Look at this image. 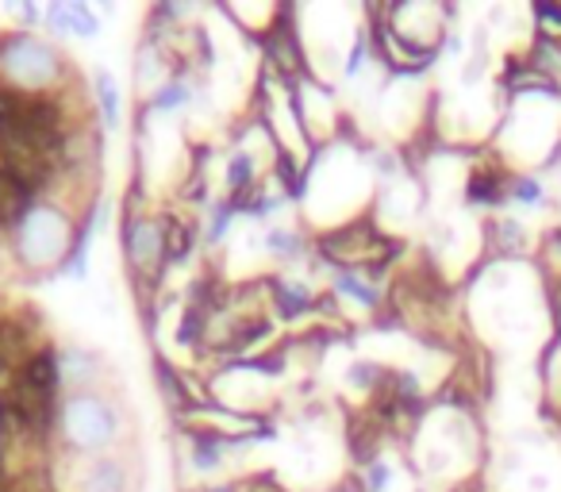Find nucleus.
Wrapping results in <instances>:
<instances>
[{
	"label": "nucleus",
	"instance_id": "12",
	"mask_svg": "<svg viewBox=\"0 0 561 492\" xmlns=\"http://www.w3.org/2000/svg\"><path fill=\"white\" fill-rule=\"evenodd\" d=\"M273 305H277L280 316H300L308 312V305H312V289H308L305 282H297V277H273Z\"/></svg>",
	"mask_w": 561,
	"mask_h": 492
},
{
	"label": "nucleus",
	"instance_id": "3",
	"mask_svg": "<svg viewBox=\"0 0 561 492\" xmlns=\"http://www.w3.org/2000/svg\"><path fill=\"white\" fill-rule=\"evenodd\" d=\"M73 219L58 208L55 201H35L32 208L20 216V224L12 227V254L20 266L43 270V274H58V266L66 262L73 247Z\"/></svg>",
	"mask_w": 561,
	"mask_h": 492
},
{
	"label": "nucleus",
	"instance_id": "10",
	"mask_svg": "<svg viewBox=\"0 0 561 492\" xmlns=\"http://www.w3.org/2000/svg\"><path fill=\"white\" fill-rule=\"evenodd\" d=\"M331 289H335V297H343L346 305H358V308H366V312H374V308L381 305V285L362 274V270H335Z\"/></svg>",
	"mask_w": 561,
	"mask_h": 492
},
{
	"label": "nucleus",
	"instance_id": "15",
	"mask_svg": "<svg viewBox=\"0 0 561 492\" xmlns=\"http://www.w3.org/2000/svg\"><path fill=\"white\" fill-rule=\"evenodd\" d=\"M392 484V466L385 458L366 461V492H385Z\"/></svg>",
	"mask_w": 561,
	"mask_h": 492
},
{
	"label": "nucleus",
	"instance_id": "14",
	"mask_svg": "<svg viewBox=\"0 0 561 492\" xmlns=\"http://www.w3.org/2000/svg\"><path fill=\"white\" fill-rule=\"evenodd\" d=\"M507 196H512L515 204H523V208H535V204H542V185H538L535 178H519L507 188Z\"/></svg>",
	"mask_w": 561,
	"mask_h": 492
},
{
	"label": "nucleus",
	"instance_id": "6",
	"mask_svg": "<svg viewBox=\"0 0 561 492\" xmlns=\"http://www.w3.org/2000/svg\"><path fill=\"white\" fill-rule=\"evenodd\" d=\"M43 27L58 39H96L101 35V16L89 4H47Z\"/></svg>",
	"mask_w": 561,
	"mask_h": 492
},
{
	"label": "nucleus",
	"instance_id": "9",
	"mask_svg": "<svg viewBox=\"0 0 561 492\" xmlns=\"http://www.w3.org/2000/svg\"><path fill=\"white\" fill-rule=\"evenodd\" d=\"M93 112L101 116L104 131H119L124 124V93H119V81L112 78V70L93 73Z\"/></svg>",
	"mask_w": 561,
	"mask_h": 492
},
{
	"label": "nucleus",
	"instance_id": "11",
	"mask_svg": "<svg viewBox=\"0 0 561 492\" xmlns=\"http://www.w3.org/2000/svg\"><path fill=\"white\" fill-rule=\"evenodd\" d=\"M193 81L188 78H165L162 85L150 93V112H162V116H173V112L188 108L193 104Z\"/></svg>",
	"mask_w": 561,
	"mask_h": 492
},
{
	"label": "nucleus",
	"instance_id": "5",
	"mask_svg": "<svg viewBox=\"0 0 561 492\" xmlns=\"http://www.w3.org/2000/svg\"><path fill=\"white\" fill-rule=\"evenodd\" d=\"M78 492H135V469L119 454L89 458L78 473Z\"/></svg>",
	"mask_w": 561,
	"mask_h": 492
},
{
	"label": "nucleus",
	"instance_id": "2",
	"mask_svg": "<svg viewBox=\"0 0 561 492\" xmlns=\"http://www.w3.org/2000/svg\"><path fill=\"white\" fill-rule=\"evenodd\" d=\"M0 78L16 93H55L70 78V58L35 32L0 35Z\"/></svg>",
	"mask_w": 561,
	"mask_h": 492
},
{
	"label": "nucleus",
	"instance_id": "8",
	"mask_svg": "<svg viewBox=\"0 0 561 492\" xmlns=\"http://www.w3.org/2000/svg\"><path fill=\"white\" fill-rule=\"evenodd\" d=\"M262 251H265V259L277 262V266H297V262L305 259V251H308L305 231H300V227H289V224L265 227Z\"/></svg>",
	"mask_w": 561,
	"mask_h": 492
},
{
	"label": "nucleus",
	"instance_id": "1",
	"mask_svg": "<svg viewBox=\"0 0 561 492\" xmlns=\"http://www.w3.org/2000/svg\"><path fill=\"white\" fill-rule=\"evenodd\" d=\"M58 438L81 458H104L124 443V412L116 397L96 389L66 392L58 404Z\"/></svg>",
	"mask_w": 561,
	"mask_h": 492
},
{
	"label": "nucleus",
	"instance_id": "13",
	"mask_svg": "<svg viewBox=\"0 0 561 492\" xmlns=\"http://www.w3.org/2000/svg\"><path fill=\"white\" fill-rule=\"evenodd\" d=\"M234 216H242V208L231 201V196H219V201H211L208 219H204V247H219V242L231 234Z\"/></svg>",
	"mask_w": 561,
	"mask_h": 492
},
{
	"label": "nucleus",
	"instance_id": "7",
	"mask_svg": "<svg viewBox=\"0 0 561 492\" xmlns=\"http://www.w3.org/2000/svg\"><path fill=\"white\" fill-rule=\"evenodd\" d=\"M104 366V358L93 346H58V369H62L66 392L78 389H96V369Z\"/></svg>",
	"mask_w": 561,
	"mask_h": 492
},
{
	"label": "nucleus",
	"instance_id": "4",
	"mask_svg": "<svg viewBox=\"0 0 561 492\" xmlns=\"http://www.w3.org/2000/svg\"><path fill=\"white\" fill-rule=\"evenodd\" d=\"M124 259L135 277L150 282L162 274L165 259H170V224L162 216H127L124 219Z\"/></svg>",
	"mask_w": 561,
	"mask_h": 492
}]
</instances>
